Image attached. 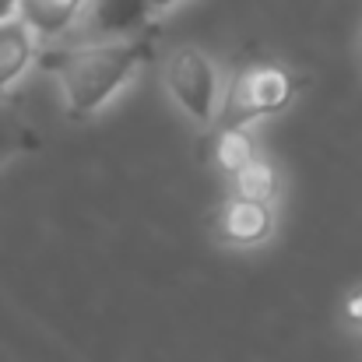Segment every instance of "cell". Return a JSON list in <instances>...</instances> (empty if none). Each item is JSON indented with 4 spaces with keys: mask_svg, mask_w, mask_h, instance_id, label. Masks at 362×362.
I'll use <instances>...</instances> for the list:
<instances>
[{
    "mask_svg": "<svg viewBox=\"0 0 362 362\" xmlns=\"http://www.w3.org/2000/svg\"><path fill=\"white\" fill-rule=\"evenodd\" d=\"M155 53V28L117 39H85L67 46H39L35 64L57 81L71 120L103 113Z\"/></svg>",
    "mask_w": 362,
    "mask_h": 362,
    "instance_id": "obj_1",
    "label": "cell"
},
{
    "mask_svg": "<svg viewBox=\"0 0 362 362\" xmlns=\"http://www.w3.org/2000/svg\"><path fill=\"white\" fill-rule=\"evenodd\" d=\"M299 92H303V78L292 67L267 57H250L236 64V71L222 85V103L211 130L253 127L257 120L278 117L296 103Z\"/></svg>",
    "mask_w": 362,
    "mask_h": 362,
    "instance_id": "obj_2",
    "label": "cell"
},
{
    "mask_svg": "<svg viewBox=\"0 0 362 362\" xmlns=\"http://www.w3.org/2000/svg\"><path fill=\"white\" fill-rule=\"evenodd\" d=\"M165 92L180 106V113L197 127H215L222 103V71L201 46H180L165 57L162 67Z\"/></svg>",
    "mask_w": 362,
    "mask_h": 362,
    "instance_id": "obj_3",
    "label": "cell"
},
{
    "mask_svg": "<svg viewBox=\"0 0 362 362\" xmlns=\"http://www.w3.org/2000/svg\"><path fill=\"white\" fill-rule=\"evenodd\" d=\"M81 18L99 39L137 35L155 28V11L148 7V0H85Z\"/></svg>",
    "mask_w": 362,
    "mask_h": 362,
    "instance_id": "obj_4",
    "label": "cell"
},
{
    "mask_svg": "<svg viewBox=\"0 0 362 362\" xmlns=\"http://www.w3.org/2000/svg\"><path fill=\"white\" fill-rule=\"evenodd\" d=\"M39 46H42L39 35L18 14L0 21V99H7V92L21 81V74L35 67Z\"/></svg>",
    "mask_w": 362,
    "mask_h": 362,
    "instance_id": "obj_5",
    "label": "cell"
},
{
    "mask_svg": "<svg viewBox=\"0 0 362 362\" xmlns=\"http://www.w3.org/2000/svg\"><path fill=\"white\" fill-rule=\"evenodd\" d=\"M274 229V204L267 201H250V197H229L222 208V236L243 246L264 243Z\"/></svg>",
    "mask_w": 362,
    "mask_h": 362,
    "instance_id": "obj_6",
    "label": "cell"
},
{
    "mask_svg": "<svg viewBox=\"0 0 362 362\" xmlns=\"http://www.w3.org/2000/svg\"><path fill=\"white\" fill-rule=\"evenodd\" d=\"M85 0H18V18L39 35V42H53L67 35L81 21Z\"/></svg>",
    "mask_w": 362,
    "mask_h": 362,
    "instance_id": "obj_7",
    "label": "cell"
},
{
    "mask_svg": "<svg viewBox=\"0 0 362 362\" xmlns=\"http://www.w3.org/2000/svg\"><path fill=\"white\" fill-rule=\"evenodd\" d=\"M39 148L32 123L25 120L7 99H0V169L14 158H25Z\"/></svg>",
    "mask_w": 362,
    "mask_h": 362,
    "instance_id": "obj_8",
    "label": "cell"
},
{
    "mask_svg": "<svg viewBox=\"0 0 362 362\" xmlns=\"http://www.w3.org/2000/svg\"><path fill=\"white\" fill-rule=\"evenodd\" d=\"M229 180H233V194H236V197L267 201V204H274V197H278V173H274V165H271L267 158H260V155H253L240 173H233Z\"/></svg>",
    "mask_w": 362,
    "mask_h": 362,
    "instance_id": "obj_9",
    "label": "cell"
},
{
    "mask_svg": "<svg viewBox=\"0 0 362 362\" xmlns=\"http://www.w3.org/2000/svg\"><path fill=\"white\" fill-rule=\"evenodd\" d=\"M253 155H257V144H253V137H250V127L215 130V165H218L226 176L240 173Z\"/></svg>",
    "mask_w": 362,
    "mask_h": 362,
    "instance_id": "obj_10",
    "label": "cell"
},
{
    "mask_svg": "<svg viewBox=\"0 0 362 362\" xmlns=\"http://www.w3.org/2000/svg\"><path fill=\"white\" fill-rule=\"evenodd\" d=\"M341 317H345V324H349V327L362 331V285L359 288H352V292L345 296V303H341Z\"/></svg>",
    "mask_w": 362,
    "mask_h": 362,
    "instance_id": "obj_11",
    "label": "cell"
},
{
    "mask_svg": "<svg viewBox=\"0 0 362 362\" xmlns=\"http://www.w3.org/2000/svg\"><path fill=\"white\" fill-rule=\"evenodd\" d=\"M176 4H180V0H148V7L155 11V18H158V14H165L169 7H176Z\"/></svg>",
    "mask_w": 362,
    "mask_h": 362,
    "instance_id": "obj_12",
    "label": "cell"
},
{
    "mask_svg": "<svg viewBox=\"0 0 362 362\" xmlns=\"http://www.w3.org/2000/svg\"><path fill=\"white\" fill-rule=\"evenodd\" d=\"M11 14H18V0H0V21Z\"/></svg>",
    "mask_w": 362,
    "mask_h": 362,
    "instance_id": "obj_13",
    "label": "cell"
},
{
    "mask_svg": "<svg viewBox=\"0 0 362 362\" xmlns=\"http://www.w3.org/2000/svg\"><path fill=\"white\" fill-rule=\"evenodd\" d=\"M359 349H362V331H359Z\"/></svg>",
    "mask_w": 362,
    "mask_h": 362,
    "instance_id": "obj_14",
    "label": "cell"
},
{
    "mask_svg": "<svg viewBox=\"0 0 362 362\" xmlns=\"http://www.w3.org/2000/svg\"><path fill=\"white\" fill-rule=\"evenodd\" d=\"M359 53H362V46H359Z\"/></svg>",
    "mask_w": 362,
    "mask_h": 362,
    "instance_id": "obj_15",
    "label": "cell"
}]
</instances>
